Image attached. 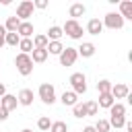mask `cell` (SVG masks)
Returning <instances> with one entry per match:
<instances>
[{
  "label": "cell",
  "instance_id": "cell-1",
  "mask_svg": "<svg viewBox=\"0 0 132 132\" xmlns=\"http://www.w3.org/2000/svg\"><path fill=\"white\" fill-rule=\"evenodd\" d=\"M14 66H16V70H19L21 76H29L33 72V60H31L29 54H21L19 52L16 58H14Z\"/></svg>",
  "mask_w": 132,
  "mask_h": 132
},
{
  "label": "cell",
  "instance_id": "cell-2",
  "mask_svg": "<svg viewBox=\"0 0 132 132\" xmlns=\"http://www.w3.org/2000/svg\"><path fill=\"white\" fill-rule=\"evenodd\" d=\"M37 95H39V99H41L45 105H54V103H56V89H54L52 82H41Z\"/></svg>",
  "mask_w": 132,
  "mask_h": 132
},
{
  "label": "cell",
  "instance_id": "cell-3",
  "mask_svg": "<svg viewBox=\"0 0 132 132\" xmlns=\"http://www.w3.org/2000/svg\"><path fill=\"white\" fill-rule=\"evenodd\" d=\"M62 33L68 35L70 39H82V25H80L78 21L68 19V21L64 23V27H62Z\"/></svg>",
  "mask_w": 132,
  "mask_h": 132
},
{
  "label": "cell",
  "instance_id": "cell-4",
  "mask_svg": "<svg viewBox=\"0 0 132 132\" xmlns=\"http://www.w3.org/2000/svg\"><path fill=\"white\" fill-rule=\"evenodd\" d=\"M70 87H72V93H76V95H85L87 93V76L82 74V72H74V74H70Z\"/></svg>",
  "mask_w": 132,
  "mask_h": 132
},
{
  "label": "cell",
  "instance_id": "cell-5",
  "mask_svg": "<svg viewBox=\"0 0 132 132\" xmlns=\"http://www.w3.org/2000/svg\"><path fill=\"white\" fill-rule=\"evenodd\" d=\"M33 10H35V6H33V0H23L19 6H16V19L19 21H29V16H33Z\"/></svg>",
  "mask_w": 132,
  "mask_h": 132
},
{
  "label": "cell",
  "instance_id": "cell-6",
  "mask_svg": "<svg viewBox=\"0 0 132 132\" xmlns=\"http://www.w3.org/2000/svg\"><path fill=\"white\" fill-rule=\"evenodd\" d=\"M101 23H103V27H107V29H122V27H124V19H122L118 12H107Z\"/></svg>",
  "mask_w": 132,
  "mask_h": 132
},
{
  "label": "cell",
  "instance_id": "cell-7",
  "mask_svg": "<svg viewBox=\"0 0 132 132\" xmlns=\"http://www.w3.org/2000/svg\"><path fill=\"white\" fill-rule=\"evenodd\" d=\"M58 58H60V64H62V66H72V64L76 62V58H78L76 47H64Z\"/></svg>",
  "mask_w": 132,
  "mask_h": 132
},
{
  "label": "cell",
  "instance_id": "cell-8",
  "mask_svg": "<svg viewBox=\"0 0 132 132\" xmlns=\"http://www.w3.org/2000/svg\"><path fill=\"white\" fill-rule=\"evenodd\" d=\"M111 97L113 99H126L128 95H130V89H128V85H124V82H118V85H111Z\"/></svg>",
  "mask_w": 132,
  "mask_h": 132
},
{
  "label": "cell",
  "instance_id": "cell-9",
  "mask_svg": "<svg viewBox=\"0 0 132 132\" xmlns=\"http://www.w3.org/2000/svg\"><path fill=\"white\" fill-rule=\"evenodd\" d=\"M16 101H19V105H23V107L33 105V91H31V89H21L19 95H16Z\"/></svg>",
  "mask_w": 132,
  "mask_h": 132
},
{
  "label": "cell",
  "instance_id": "cell-10",
  "mask_svg": "<svg viewBox=\"0 0 132 132\" xmlns=\"http://www.w3.org/2000/svg\"><path fill=\"white\" fill-rule=\"evenodd\" d=\"M16 105H19V101H16V95H10V93H6V95L0 99V107H2V109H6L8 113H10L12 109H16Z\"/></svg>",
  "mask_w": 132,
  "mask_h": 132
},
{
  "label": "cell",
  "instance_id": "cell-11",
  "mask_svg": "<svg viewBox=\"0 0 132 132\" xmlns=\"http://www.w3.org/2000/svg\"><path fill=\"white\" fill-rule=\"evenodd\" d=\"M16 35H19L21 39H31V35H33V23L21 21V25H19V29H16Z\"/></svg>",
  "mask_w": 132,
  "mask_h": 132
},
{
  "label": "cell",
  "instance_id": "cell-12",
  "mask_svg": "<svg viewBox=\"0 0 132 132\" xmlns=\"http://www.w3.org/2000/svg\"><path fill=\"white\" fill-rule=\"evenodd\" d=\"M95 52H97V47H95V43H91V41H82L80 47H76V54L82 56V58H91V56H95Z\"/></svg>",
  "mask_w": 132,
  "mask_h": 132
},
{
  "label": "cell",
  "instance_id": "cell-13",
  "mask_svg": "<svg viewBox=\"0 0 132 132\" xmlns=\"http://www.w3.org/2000/svg\"><path fill=\"white\" fill-rule=\"evenodd\" d=\"M124 21H132V0H122L120 2V12H118Z\"/></svg>",
  "mask_w": 132,
  "mask_h": 132
},
{
  "label": "cell",
  "instance_id": "cell-14",
  "mask_svg": "<svg viewBox=\"0 0 132 132\" xmlns=\"http://www.w3.org/2000/svg\"><path fill=\"white\" fill-rule=\"evenodd\" d=\"M103 31V23L99 21V19H91L89 23H87V33L89 35H99Z\"/></svg>",
  "mask_w": 132,
  "mask_h": 132
},
{
  "label": "cell",
  "instance_id": "cell-15",
  "mask_svg": "<svg viewBox=\"0 0 132 132\" xmlns=\"http://www.w3.org/2000/svg\"><path fill=\"white\" fill-rule=\"evenodd\" d=\"M60 101H62L64 105H68V107H74V105L78 103V95L72 93V91H64L62 97H60Z\"/></svg>",
  "mask_w": 132,
  "mask_h": 132
},
{
  "label": "cell",
  "instance_id": "cell-16",
  "mask_svg": "<svg viewBox=\"0 0 132 132\" xmlns=\"http://www.w3.org/2000/svg\"><path fill=\"white\" fill-rule=\"evenodd\" d=\"M97 103V107H105V109H109L113 103H116V99L111 97V93H103V95H99V101H95Z\"/></svg>",
  "mask_w": 132,
  "mask_h": 132
},
{
  "label": "cell",
  "instance_id": "cell-17",
  "mask_svg": "<svg viewBox=\"0 0 132 132\" xmlns=\"http://www.w3.org/2000/svg\"><path fill=\"white\" fill-rule=\"evenodd\" d=\"M64 33H62V27H58V25H52L50 29H47V41H60V37H62Z\"/></svg>",
  "mask_w": 132,
  "mask_h": 132
},
{
  "label": "cell",
  "instance_id": "cell-18",
  "mask_svg": "<svg viewBox=\"0 0 132 132\" xmlns=\"http://www.w3.org/2000/svg\"><path fill=\"white\" fill-rule=\"evenodd\" d=\"M31 41H33V50H45V47H47V43H50V41H47V37H45L43 33L33 35V39H31Z\"/></svg>",
  "mask_w": 132,
  "mask_h": 132
},
{
  "label": "cell",
  "instance_id": "cell-19",
  "mask_svg": "<svg viewBox=\"0 0 132 132\" xmlns=\"http://www.w3.org/2000/svg\"><path fill=\"white\" fill-rule=\"evenodd\" d=\"M29 56H31L33 64H41V62H45V60H47V56H50V54H47V50H33Z\"/></svg>",
  "mask_w": 132,
  "mask_h": 132
},
{
  "label": "cell",
  "instance_id": "cell-20",
  "mask_svg": "<svg viewBox=\"0 0 132 132\" xmlns=\"http://www.w3.org/2000/svg\"><path fill=\"white\" fill-rule=\"evenodd\" d=\"M85 4H80V2H74L72 6H70V10H68V14L72 16V21H76V16H82L85 14Z\"/></svg>",
  "mask_w": 132,
  "mask_h": 132
},
{
  "label": "cell",
  "instance_id": "cell-21",
  "mask_svg": "<svg viewBox=\"0 0 132 132\" xmlns=\"http://www.w3.org/2000/svg\"><path fill=\"white\" fill-rule=\"evenodd\" d=\"M19 25H21V21H19L16 16H8L6 23H4V29H6V33H16Z\"/></svg>",
  "mask_w": 132,
  "mask_h": 132
},
{
  "label": "cell",
  "instance_id": "cell-22",
  "mask_svg": "<svg viewBox=\"0 0 132 132\" xmlns=\"http://www.w3.org/2000/svg\"><path fill=\"white\" fill-rule=\"evenodd\" d=\"M45 50H47V54H52V56H60L62 50H64V45H62V41H50Z\"/></svg>",
  "mask_w": 132,
  "mask_h": 132
},
{
  "label": "cell",
  "instance_id": "cell-23",
  "mask_svg": "<svg viewBox=\"0 0 132 132\" xmlns=\"http://www.w3.org/2000/svg\"><path fill=\"white\" fill-rule=\"evenodd\" d=\"M111 80H107V78H101L99 82H97V91H99V95H103V93H109L111 91Z\"/></svg>",
  "mask_w": 132,
  "mask_h": 132
},
{
  "label": "cell",
  "instance_id": "cell-24",
  "mask_svg": "<svg viewBox=\"0 0 132 132\" xmlns=\"http://www.w3.org/2000/svg\"><path fill=\"white\" fill-rule=\"evenodd\" d=\"M72 116H74V118H78V120H80V118H87V107H85V103H80V101H78V103L72 107Z\"/></svg>",
  "mask_w": 132,
  "mask_h": 132
},
{
  "label": "cell",
  "instance_id": "cell-25",
  "mask_svg": "<svg viewBox=\"0 0 132 132\" xmlns=\"http://www.w3.org/2000/svg\"><path fill=\"white\" fill-rule=\"evenodd\" d=\"M109 116H124L126 118V105L124 103H113L109 107Z\"/></svg>",
  "mask_w": 132,
  "mask_h": 132
},
{
  "label": "cell",
  "instance_id": "cell-26",
  "mask_svg": "<svg viewBox=\"0 0 132 132\" xmlns=\"http://www.w3.org/2000/svg\"><path fill=\"white\" fill-rule=\"evenodd\" d=\"M19 41H21V37L16 33H6V37H4V45H10V47H16Z\"/></svg>",
  "mask_w": 132,
  "mask_h": 132
},
{
  "label": "cell",
  "instance_id": "cell-27",
  "mask_svg": "<svg viewBox=\"0 0 132 132\" xmlns=\"http://www.w3.org/2000/svg\"><path fill=\"white\" fill-rule=\"evenodd\" d=\"M19 50H21V54H31L33 52V41L31 39H21L19 41Z\"/></svg>",
  "mask_w": 132,
  "mask_h": 132
},
{
  "label": "cell",
  "instance_id": "cell-28",
  "mask_svg": "<svg viewBox=\"0 0 132 132\" xmlns=\"http://www.w3.org/2000/svg\"><path fill=\"white\" fill-rule=\"evenodd\" d=\"M107 122H109V126H111V128H124L126 118H124V116H111Z\"/></svg>",
  "mask_w": 132,
  "mask_h": 132
},
{
  "label": "cell",
  "instance_id": "cell-29",
  "mask_svg": "<svg viewBox=\"0 0 132 132\" xmlns=\"http://www.w3.org/2000/svg\"><path fill=\"white\" fill-rule=\"evenodd\" d=\"M50 132H68V124H66V122H62V120H58V122H52V126H50Z\"/></svg>",
  "mask_w": 132,
  "mask_h": 132
},
{
  "label": "cell",
  "instance_id": "cell-30",
  "mask_svg": "<svg viewBox=\"0 0 132 132\" xmlns=\"http://www.w3.org/2000/svg\"><path fill=\"white\" fill-rule=\"evenodd\" d=\"M93 128H95V132H109V130H111L109 122H107V120H101V118L97 120V124H95Z\"/></svg>",
  "mask_w": 132,
  "mask_h": 132
},
{
  "label": "cell",
  "instance_id": "cell-31",
  "mask_svg": "<svg viewBox=\"0 0 132 132\" xmlns=\"http://www.w3.org/2000/svg\"><path fill=\"white\" fill-rule=\"evenodd\" d=\"M50 126H52V120H50L47 116H41V118L37 120V128H39V130L47 132V130H50Z\"/></svg>",
  "mask_w": 132,
  "mask_h": 132
},
{
  "label": "cell",
  "instance_id": "cell-32",
  "mask_svg": "<svg viewBox=\"0 0 132 132\" xmlns=\"http://www.w3.org/2000/svg\"><path fill=\"white\" fill-rule=\"evenodd\" d=\"M85 107H87V116H97V111H99V107H97L95 101H87Z\"/></svg>",
  "mask_w": 132,
  "mask_h": 132
},
{
  "label": "cell",
  "instance_id": "cell-33",
  "mask_svg": "<svg viewBox=\"0 0 132 132\" xmlns=\"http://www.w3.org/2000/svg\"><path fill=\"white\" fill-rule=\"evenodd\" d=\"M33 6H35V8H39V10H43V8H47V0H35V2H33Z\"/></svg>",
  "mask_w": 132,
  "mask_h": 132
},
{
  "label": "cell",
  "instance_id": "cell-34",
  "mask_svg": "<svg viewBox=\"0 0 132 132\" xmlns=\"http://www.w3.org/2000/svg\"><path fill=\"white\" fill-rule=\"evenodd\" d=\"M4 37H6V29L4 25H0V47H4Z\"/></svg>",
  "mask_w": 132,
  "mask_h": 132
},
{
  "label": "cell",
  "instance_id": "cell-35",
  "mask_svg": "<svg viewBox=\"0 0 132 132\" xmlns=\"http://www.w3.org/2000/svg\"><path fill=\"white\" fill-rule=\"evenodd\" d=\"M4 120H8V111L0 107V122H4Z\"/></svg>",
  "mask_w": 132,
  "mask_h": 132
},
{
  "label": "cell",
  "instance_id": "cell-36",
  "mask_svg": "<svg viewBox=\"0 0 132 132\" xmlns=\"http://www.w3.org/2000/svg\"><path fill=\"white\" fill-rule=\"evenodd\" d=\"M4 95H6V85H4V82H0V99H2Z\"/></svg>",
  "mask_w": 132,
  "mask_h": 132
},
{
  "label": "cell",
  "instance_id": "cell-37",
  "mask_svg": "<svg viewBox=\"0 0 132 132\" xmlns=\"http://www.w3.org/2000/svg\"><path fill=\"white\" fill-rule=\"evenodd\" d=\"M82 132H95V128H93V126H85V128H82Z\"/></svg>",
  "mask_w": 132,
  "mask_h": 132
},
{
  "label": "cell",
  "instance_id": "cell-38",
  "mask_svg": "<svg viewBox=\"0 0 132 132\" xmlns=\"http://www.w3.org/2000/svg\"><path fill=\"white\" fill-rule=\"evenodd\" d=\"M21 132H33V130H29V128H23V130H21Z\"/></svg>",
  "mask_w": 132,
  "mask_h": 132
}]
</instances>
